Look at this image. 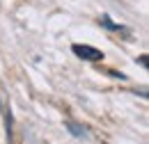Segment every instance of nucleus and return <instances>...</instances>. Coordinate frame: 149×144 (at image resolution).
<instances>
[{"label": "nucleus", "instance_id": "nucleus-2", "mask_svg": "<svg viewBox=\"0 0 149 144\" xmlns=\"http://www.w3.org/2000/svg\"><path fill=\"white\" fill-rule=\"evenodd\" d=\"M67 128H69L74 135H78V137H80V135H85V128L78 126V124H74V121H67Z\"/></svg>", "mask_w": 149, "mask_h": 144}, {"label": "nucleus", "instance_id": "nucleus-1", "mask_svg": "<svg viewBox=\"0 0 149 144\" xmlns=\"http://www.w3.org/2000/svg\"><path fill=\"white\" fill-rule=\"evenodd\" d=\"M74 55H78L80 60H87V62H101L103 60V53L94 46H87V44H74Z\"/></svg>", "mask_w": 149, "mask_h": 144}, {"label": "nucleus", "instance_id": "nucleus-3", "mask_svg": "<svg viewBox=\"0 0 149 144\" xmlns=\"http://www.w3.org/2000/svg\"><path fill=\"white\" fill-rule=\"evenodd\" d=\"M101 25H106L108 30H122L119 25H115V23H110V18H108V16H103V18H101Z\"/></svg>", "mask_w": 149, "mask_h": 144}]
</instances>
